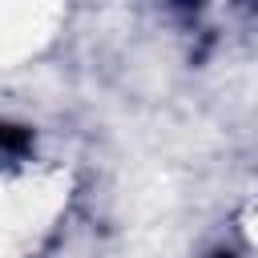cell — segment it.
I'll return each instance as SVG.
<instances>
[{"instance_id": "1", "label": "cell", "mask_w": 258, "mask_h": 258, "mask_svg": "<svg viewBox=\"0 0 258 258\" xmlns=\"http://www.w3.org/2000/svg\"><path fill=\"white\" fill-rule=\"evenodd\" d=\"M28 145H32L28 125L0 121V157H20V153H28Z\"/></svg>"}, {"instance_id": "2", "label": "cell", "mask_w": 258, "mask_h": 258, "mask_svg": "<svg viewBox=\"0 0 258 258\" xmlns=\"http://www.w3.org/2000/svg\"><path fill=\"white\" fill-rule=\"evenodd\" d=\"M210 258H234V254H230V250H218V254H210Z\"/></svg>"}]
</instances>
